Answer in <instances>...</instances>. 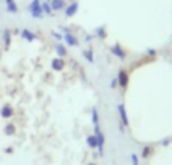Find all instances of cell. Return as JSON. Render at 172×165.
<instances>
[{"label": "cell", "instance_id": "cell-11", "mask_svg": "<svg viewBox=\"0 0 172 165\" xmlns=\"http://www.w3.org/2000/svg\"><path fill=\"white\" fill-rule=\"evenodd\" d=\"M0 115H2L3 118H11V117L14 115V111H12V108H11L9 104H5V106L0 109Z\"/></svg>", "mask_w": 172, "mask_h": 165}, {"label": "cell", "instance_id": "cell-9", "mask_svg": "<svg viewBox=\"0 0 172 165\" xmlns=\"http://www.w3.org/2000/svg\"><path fill=\"white\" fill-rule=\"evenodd\" d=\"M50 6H52V9L54 12H58V11H62V9L67 8V2L65 0H52Z\"/></svg>", "mask_w": 172, "mask_h": 165}, {"label": "cell", "instance_id": "cell-20", "mask_svg": "<svg viewBox=\"0 0 172 165\" xmlns=\"http://www.w3.org/2000/svg\"><path fill=\"white\" fill-rule=\"evenodd\" d=\"M8 12H17V5H15V2L14 0H11V2H8Z\"/></svg>", "mask_w": 172, "mask_h": 165}, {"label": "cell", "instance_id": "cell-6", "mask_svg": "<svg viewBox=\"0 0 172 165\" xmlns=\"http://www.w3.org/2000/svg\"><path fill=\"white\" fill-rule=\"evenodd\" d=\"M62 30L65 32V36H63V40H65V43L68 44V45H71V47H76V45H77V44H78L77 38H76L74 35L71 34V32H69L68 29H65V27H63Z\"/></svg>", "mask_w": 172, "mask_h": 165}, {"label": "cell", "instance_id": "cell-10", "mask_svg": "<svg viewBox=\"0 0 172 165\" xmlns=\"http://www.w3.org/2000/svg\"><path fill=\"white\" fill-rule=\"evenodd\" d=\"M63 67H65V62L62 58H54L52 61V68L54 71H60V70H63Z\"/></svg>", "mask_w": 172, "mask_h": 165}, {"label": "cell", "instance_id": "cell-2", "mask_svg": "<svg viewBox=\"0 0 172 165\" xmlns=\"http://www.w3.org/2000/svg\"><path fill=\"white\" fill-rule=\"evenodd\" d=\"M29 11H30V14H32L33 18H41L44 15L43 6H41V2L39 0H32V3L29 6Z\"/></svg>", "mask_w": 172, "mask_h": 165}, {"label": "cell", "instance_id": "cell-14", "mask_svg": "<svg viewBox=\"0 0 172 165\" xmlns=\"http://www.w3.org/2000/svg\"><path fill=\"white\" fill-rule=\"evenodd\" d=\"M21 35H23V38H24L26 41H33L35 38H36V36H35V34H32L29 29H24V30L21 32Z\"/></svg>", "mask_w": 172, "mask_h": 165}, {"label": "cell", "instance_id": "cell-22", "mask_svg": "<svg viewBox=\"0 0 172 165\" xmlns=\"http://www.w3.org/2000/svg\"><path fill=\"white\" fill-rule=\"evenodd\" d=\"M97 35H98V38H106V30H104V27H98V29H97Z\"/></svg>", "mask_w": 172, "mask_h": 165}, {"label": "cell", "instance_id": "cell-28", "mask_svg": "<svg viewBox=\"0 0 172 165\" xmlns=\"http://www.w3.org/2000/svg\"><path fill=\"white\" fill-rule=\"evenodd\" d=\"M88 165H98V164H95V162H91V164H88Z\"/></svg>", "mask_w": 172, "mask_h": 165}, {"label": "cell", "instance_id": "cell-3", "mask_svg": "<svg viewBox=\"0 0 172 165\" xmlns=\"http://www.w3.org/2000/svg\"><path fill=\"white\" fill-rule=\"evenodd\" d=\"M110 52H112V55L115 56V58H118V59H121V61H124L125 58H127V52L124 50V47L121 45L119 43H115L110 47Z\"/></svg>", "mask_w": 172, "mask_h": 165}, {"label": "cell", "instance_id": "cell-8", "mask_svg": "<svg viewBox=\"0 0 172 165\" xmlns=\"http://www.w3.org/2000/svg\"><path fill=\"white\" fill-rule=\"evenodd\" d=\"M91 120H92L94 130H100V115H98L97 108H92V111H91Z\"/></svg>", "mask_w": 172, "mask_h": 165}, {"label": "cell", "instance_id": "cell-25", "mask_svg": "<svg viewBox=\"0 0 172 165\" xmlns=\"http://www.w3.org/2000/svg\"><path fill=\"white\" fill-rule=\"evenodd\" d=\"M52 35L54 36V38H58V40H62V35L58 34V32H52Z\"/></svg>", "mask_w": 172, "mask_h": 165}, {"label": "cell", "instance_id": "cell-4", "mask_svg": "<svg viewBox=\"0 0 172 165\" xmlns=\"http://www.w3.org/2000/svg\"><path fill=\"white\" fill-rule=\"evenodd\" d=\"M116 109H118V114H119L121 118V124L124 127H129V117H127V109H125V104L124 103H118L116 104Z\"/></svg>", "mask_w": 172, "mask_h": 165}, {"label": "cell", "instance_id": "cell-21", "mask_svg": "<svg viewBox=\"0 0 172 165\" xmlns=\"http://www.w3.org/2000/svg\"><path fill=\"white\" fill-rule=\"evenodd\" d=\"M130 161H131V165H139V156L136 153H131L130 155Z\"/></svg>", "mask_w": 172, "mask_h": 165}, {"label": "cell", "instance_id": "cell-24", "mask_svg": "<svg viewBox=\"0 0 172 165\" xmlns=\"http://www.w3.org/2000/svg\"><path fill=\"white\" fill-rule=\"evenodd\" d=\"M155 53L157 52H155L154 49H148V50H146V55H148V56H153V58L155 56Z\"/></svg>", "mask_w": 172, "mask_h": 165}, {"label": "cell", "instance_id": "cell-29", "mask_svg": "<svg viewBox=\"0 0 172 165\" xmlns=\"http://www.w3.org/2000/svg\"><path fill=\"white\" fill-rule=\"evenodd\" d=\"M47 2H52V0H47Z\"/></svg>", "mask_w": 172, "mask_h": 165}, {"label": "cell", "instance_id": "cell-27", "mask_svg": "<svg viewBox=\"0 0 172 165\" xmlns=\"http://www.w3.org/2000/svg\"><path fill=\"white\" fill-rule=\"evenodd\" d=\"M5 152H6V153H12V148H11V147H8V148H6V150H5Z\"/></svg>", "mask_w": 172, "mask_h": 165}, {"label": "cell", "instance_id": "cell-13", "mask_svg": "<svg viewBox=\"0 0 172 165\" xmlns=\"http://www.w3.org/2000/svg\"><path fill=\"white\" fill-rule=\"evenodd\" d=\"M54 50H56V53L59 55V58H63V56H67V49H65L62 44H59V43L56 44V45H54Z\"/></svg>", "mask_w": 172, "mask_h": 165}, {"label": "cell", "instance_id": "cell-1", "mask_svg": "<svg viewBox=\"0 0 172 165\" xmlns=\"http://www.w3.org/2000/svg\"><path fill=\"white\" fill-rule=\"evenodd\" d=\"M116 79H118V87H119L121 89H127V87H129V80H130L129 71L125 68H121L119 71H118Z\"/></svg>", "mask_w": 172, "mask_h": 165}, {"label": "cell", "instance_id": "cell-26", "mask_svg": "<svg viewBox=\"0 0 172 165\" xmlns=\"http://www.w3.org/2000/svg\"><path fill=\"white\" fill-rule=\"evenodd\" d=\"M85 41H86V43H89V41H92V36H91V35H86Z\"/></svg>", "mask_w": 172, "mask_h": 165}, {"label": "cell", "instance_id": "cell-12", "mask_svg": "<svg viewBox=\"0 0 172 165\" xmlns=\"http://www.w3.org/2000/svg\"><path fill=\"white\" fill-rule=\"evenodd\" d=\"M86 144H88L89 148H97V136H95V133L94 135H89L86 138Z\"/></svg>", "mask_w": 172, "mask_h": 165}, {"label": "cell", "instance_id": "cell-18", "mask_svg": "<svg viewBox=\"0 0 172 165\" xmlns=\"http://www.w3.org/2000/svg\"><path fill=\"white\" fill-rule=\"evenodd\" d=\"M83 56L88 59V62H91V64L94 62V52H92V50H85V52H83Z\"/></svg>", "mask_w": 172, "mask_h": 165}, {"label": "cell", "instance_id": "cell-5", "mask_svg": "<svg viewBox=\"0 0 172 165\" xmlns=\"http://www.w3.org/2000/svg\"><path fill=\"white\" fill-rule=\"evenodd\" d=\"M95 136H97V150L98 155L103 156L104 155V135L101 130H95Z\"/></svg>", "mask_w": 172, "mask_h": 165}, {"label": "cell", "instance_id": "cell-15", "mask_svg": "<svg viewBox=\"0 0 172 165\" xmlns=\"http://www.w3.org/2000/svg\"><path fill=\"white\" fill-rule=\"evenodd\" d=\"M153 153V147L151 146H145V147L142 148V153H140V157H144V159H146V157L149 156Z\"/></svg>", "mask_w": 172, "mask_h": 165}, {"label": "cell", "instance_id": "cell-23", "mask_svg": "<svg viewBox=\"0 0 172 165\" xmlns=\"http://www.w3.org/2000/svg\"><path fill=\"white\" fill-rule=\"evenodd\" d=\"M116 87H118V79L113 77L112 80H110V88H112V89H115Z\"/></svg>", "mask_w": 172, "mask_h": 165}, {"label": "cell", "instance_id": "cell-16", "mask_svg": "<svg viewBox=\"0 0 172 165\" xmlns=\"http://www.w3.org/2000/svg\"><path fill=\"white\" fill-rule=\"evenodd\" d=\"M14 133H15V127H14V124H12V123L6 124V126H5V135L11 136V135H14Z\"/></svg>", "mask_w": 172, "mask_h": 165}, {"label": "cell", "instance_id": "cell-19", "mask_svg": "<svg viewBox=\"0 0 172 165\" xmlns=\"http://www.w3.org/2000/svg\"><path fill=\"white\" fill-rule=\"evenodd\" d=\"M3 40H5V45L9 47V44H11V32H9L8 29L3 32Z\"/></svg>", "mask_w": 172, "mask_h": 165}, {"label": "cell", "instance_id": "cell-7", "mask_svg": "<svg viewBox=\"0 0 172 165\" xmlns=\"http://www.w3.org/2000/svg\"><path fill=\"white\" fill-rule=\"evenodd\" d=\"M77 11H78V2H73L71 5H68L67 8H65V15L67 17H74L76 14H77Z\"/></svg>", "mask_w": 172, "mask_h": 165}, {"label": "cell", "instance_id": "cell-17", "mask_svg": "<svg viewBox=\"0 0 172 165\" xmlns=\"http://www.w3.org/2000/svg\"><path fill=\"white\" fill-rule=\"evenodd\" d=\"M41 6H43V12L44 14H52L53 12V9H52V6H50V2H44V3H41Z\"/></svg>", "mask_w": 172, "mask_h": 165}]
</instances>
